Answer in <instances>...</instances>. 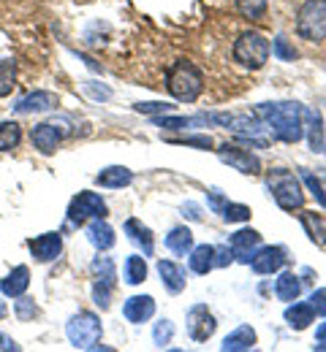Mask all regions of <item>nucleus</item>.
I'll return each mask as SVG.
<instances>
[{
  "instance_id": "f257e3e1",
  "label": "nucleus",
  "mask_w": 326,
  "mask_h": 352,
  "mask_svg": "<svg viewBox=\"0 0 326 352\" xmlns=\"http://www.w3.org/2000/svg\"><path fill=\"white\" fill-rule=\"evenodd\" d=\"M253 114L258 120L267 122V128L272 131L275 138H280L283 144H296L305 135V111L299 103H261L253 109Z\"/></svg>"
},
{
  "instance_id": "f03ea898",
  "label": "nucleus",
  "mask_w": 326,
  "mask_h": 352,
  "mask_svg": "<svg viewBox=\"0 0 326 352\" xmlns=\"http://www.w3.org/2000/svg\"><path fill=\"white\" fill-rule=\"evenodd\" d=\"M166 89L172 92L174 100L193 103L198 100L201 89H204V74L190 63V60H177L169 71H166Z\"/></svg>"
},
{
  "instance_id": "7ed1b4c3",
  "label": "nucleus",
  "mask_w": 326,
  "mask_h": 352,
  "mask_svg": "<svg viewBox=\"0 0 326 352\" xmlns=\"http://www.w3.org/2000/svg\"><path fill=\"white\" fill-rule=\"evenodd\" d=\"M267 190L272 192L275 204L283 212H299L305 204V190L302 182L285 168H272L267 174Z\"/></svg>"
},
{
  "instance_id": "20e7f679",
  "label": "nucleus",
  "mask_w": 326,
  "mask_h": 352,
  "mask_svg": "<svg viewBox=\"0 0 326 352\" xmlns=\"http://www.w3.org/2000/svg\"><path fill=\"white\" fill-rule=\"evenodd\" d=\"M272 54V44L267 41V36H261L258 30H245L236 41H234V60L242 65V68H250V71H258L267 65Z\"/></svg>"
},
{
  "instance_id": "39448f33",
  "label": "nucleus",
  "mask_w": 326,
  "mask_h": 352,
  "mask_svg": "<svg viewBox=\"0 0 326 352\" xmlns=\"http://www.w3.org/2000/svg\"><path fill=\"white\" fill-rule=\"evenodd\" d=\"M101 320L93 311H79L65 322V336L71 342L74 350H95L101 342Z\"/></svg>"
},
{
  "instance_id": "423d86ee",
  "label": "nucleus",
  "mask_w": 326,
  "mask_h": 352,
  "mask_svg": "<svg viewBox=\"0 0 326 352\" xmlns=\"http://www.w3.org/2000/svg\"><path fill=\"white\" fill-rule=\"evenodd\" d=\"M296 33L305 41L326 38V0H305L296 14Z\"/></svg>"
},
{
  "instance_id": "0eeeda50",
  "label": "nucleus",
  "mask_w": 326,
  "mask_h": 352,
  "mask_svg": "<svg viewBox=\"0 0 326 352\" xmlns=\"http://www.w3.org/2000/svg\"><path fill=\"white\" fill-rule=\"evenodd\" d=\"M95 276V285H93V298L98 309H109L112 304V293L117 287V268H114V261L112 258H95L93 265H90Z\"/></svg>"
},
{
  "instance_id": "6e6552de",
  "label": "nucleus",
  "mask_w": 326,
  "mask_h": 352,
  "mask_svg": "<svg viewBox=\"0 0 326 352\" xmlns=\"http://www.w3.org/2000/svg\"><path fill=\"white\" fill-rule=\"evenodd\" d=\"M106 201L98 195V192H90V190H82L77 192V198L71 201L68 206V225H85V222L95 220V217H106Z\"/></svg>"
},
{
  "instance_id": "1a4fd4ad",
  "label": "nucleus",
  "mask_w": 326,
  "mask_h": 352,
  "mask_svg": "<svg viewBox=\"0 0 326 352\" xmlns=\"http://www.w3.org/2000/svg\"><path fill=\"white\" fill-rule=\"evenodd\" d=\"M226 128H229L234 135L250 141V144H258V146H267V144H269V128H267V122L258 120L256 114H232Z\"/></svg>"
},
{
  "instance_id": "9d476101",
  "label": "nucleus",
  "mask_w": 326,
  "mask_h": 352,
  "mask_svg": "<svg viewBox=\"0 0 326 352\" xmlns=\"http://www.w3.org/2000/svg\"><path fill=\"white\" fill-rule=\"evenodd\" d=\"M218 157H221L226 166H232L234 171H239V174H247V176L261 174V163H258V157L250 155L247 149H239V146H232V144H223V146L218 149Z\"/></svg>"
},
{
  "instance_id": "9b49d317",
  "label": "nucleus",
  "mask_w": 326,
  "mask_h": 352,
  "mask_svg": "<svg viewBox=\"0 0 326 352\" xmlns=\"http://www.w3.org/2000/svg\"><path fill=\"white\" fill-rule=\"evenodd\" d=\"M218 322H215V314L204 304H196V307L187 309V333L193 342H207L212 333H215Z\"/></svg>"
},
{
  "instance_id": "f8f14e48",
  "label": "nucleus",
  "mask_w": 326,
  "mask_h": 352,
  "mask_svg": "<svg viewBox=\"0 0 326 352\" xmlns=\"http://www.w3.org/2000/svg\"><path fill=\"white\" fill-rule=\"evenodd\" d=\"M229 247H232V255L239 263H250V258L261 247V233L253 230V228H242L229 239Z\"/></svg>"
},
{
  "instance_id": "ddd939ff",
  "label": "nucleus",
  "mask_w": 326,
  "mask_h": 352,
  "mask_svg": "<svg viewBox=\"0 0 326 352\" xmlns=\"http://www.w3.org/2000/svg\"><path fill=\"white\" fill-rule=\"evenodd\" d=\"M28 250H30V255L39 263H52L63 252V236L60 233H41V236H36V239L28 241Z\"/></svg>"
},
{
  "instance_id": "4468645a",
  "label": "nucleus",
  "mask_w": 326,
  "mask_h": 352,
  "mask_svg": "<svg viewBox=\"0 0 326 352\" xmlns=\"http://www.w3.org/2000/svg\"><path fill=\"white\" fill-rule=\"evenodd\" d=\"M63 138H65L63 122H41V125H36L33 133H30L33 146H36L39 152H44V155H52V152L60 146Z\"/></svg>"
},
{
  "instance_id": "2eb2a0df",
  "label": "nucleus",
  "mask_w": 326,
  "mask_h": 352,
  "mask_svg": "<svg viewBox=\"0 0 326 352\" xmlns=\"http://www.w3.org/2000/svg\"><path fill=\"white\" fill-rule=\"evenodd\" d=\"M285 250L283 247H264V250H256V255L250 258L253 271L256 274H272V271H280L285 265Z\"/></svg>"
},
{
  "instance_id": "dca6fc26",
  "label": "nucleus",
  "mask_w": 326,
  "mask_h": 352,
  "mask_svg": "<svg viewBox=\"0 0 326 352\" xmlns=\"http://www.w3.org/2000/svg\"><path fill=\"white\" fill-rule=\"evenodd\" d=\"M54 106H57V95H54V92L36 89V92L25 95V98L14 106V111H17V114H41V111H49V109H54Z\"/></svg>"
},
{
  "instance_id": "f3484780",
  "label": "nucleus",
  "mask_w": 326,
  "mask_h": 352,
  "mask_svg": "<svg viewBox=\"0 0 326 352\" xmlns=\"http://www.w3.org/2000/svg\"><path fill=\"white\" fill-rule=\"evenodd\" d=\"M123 314H125L128 322L141 325V322H147V320L155 314V298H152V296H131V298L123 304Z\"/></svg>"
},
{
  "instance_id": "a211bd4d",
  "label": "nucleus",
  "mask_w": 326,
  "mask_h": 352,
  "mask_svg": "<svg viewBox=\"0 0 326 352\" xmlns=\"http://www.w3.org/2000/svg\"><path fill=\"white\" fill-rule=\"evenodd\" d=\"M88 241L93 244L98 252H106V250H112V247H114V241H117V236H114V228H112L109 222L103 220V217H95V220L88 222Z\"/></svg>"
},
{
  "instance_id": "6ab92c4d",
  "label": "nucleus",
  "mask_w": 326,
  "mask_h": 352,
  "mask_svg": "<svg viewBox=\"0 0 326 352\" xmlns=\"http://www.w3.org/2000/svg\"><path fill=\"white\" fill-rule=\"evenodd\" d=\"M28 287H30V271H28V265H17V268H11V274L0 282V293L8 296V298H19V296H25Z\"/></svg>"
},
{
  "instance_id": "aec40b11",
  "label": "nucleus",
  "mask_w": 326,
  "mask_h": 352,
  "mask_svg": "<svg viewBox=\"0 0 326 352\" xmlns=\"http://www.w3.org/2000/svg\"><path fill=\"white\" fill-rule=\"evenodd\" d=\"M131 182H134V171L125 168V166H109L95 176V184L106 187V190H120V187H128Z\"/></svg>"
},
{
  "instance_id": "412c9836",
  "label": "nucleus",
  "mask_w": 326,
  "mask_h": 352,
  "mask_svg": "<svg viewBox=\"0 0 326 352\" xmlns=\"http://www.w3.org/2000/svg\"><path fill=\"white\" fill-rule=\"evenodd\" d=\"M158 274H161V282L166 285L169 293H183L187 285L185 279V268L180 263H172V261H158Z\"/></svg>"
},
{
  "instance_id": "4be33fe9",
  "label": "nucleus",
  "mask_w": 326,
  "mask_h": 352,
  "mask_svg": "<svg viewBox=\"0 0 326 352\" xmlns=\"http://www.w3.org/2000/svg\"><path fill=\"white\" fill-rule=\"evenodd\" d=\"M256 342H258L256 331H253L250 325H239L236 331H232V333L223 339L221 350L223 352H245V350H253V347H256Z\"/></svg>"
},
{
  "instance_id": "5701e85b",
  "label": "nucleus",
  "mask_w": 326,
  "mask_h": 352,
  "mask_svg": "<svg viewBox=\"0 0 326 352\" xmlns=\"http://www.w3.org/2000/svg\"><path fill=\"white\" fill-rule=\"evenodd\" d=\"M125 233L131 236L134 244L141 247L144 258H152V252H155V239H152V230H150L147 225H141L139 220H128L125 222Z\"/></svg>"
},
{
  "instance_id": "b1692460",
  "label": "nucleus",
  "mask_w": 326,
  "mask_h": 352,
  "mask_svg": "<svg viewBox=\"0 0 326 352\" xmlns=\"http://www.w3.org/2000/svg\"><path fill=\"white\" fill-rule=\"evenodd\" d=\"M275 293H278L280 301H296L299 293H302V279L294 274V271H283L278 276V285H275Z\"/></svg>"
},
{
  "instance_id": "393cba45",
  "label": "nucleus",
  "mask_w": 326,
  "mask_h": 352,
  "mask_svg": "<svg viewBox=\"0 0 326 352\" xmlns=\"http://www.w3.org/2000/svg\"><path fill=\"white\" fill-rule=\"evenodd\" d=\"M316 320V311L310 309V304H291L285 309V322L294 328V331H305L310 328Z\"/></svg>"
},
{
  "instance_id": "a878e982",
  "label": "nucleus",
  "mask_w": 326,
  "mask_h": 352,
  "mask_svg": "<svg viewBox=\"0 0 326 352\" xmlns=\"http://www.w3.org/2000/svg\"><path fill=\"white\" fill-rule=\"evenodd\" d=\"M190 268L196 271V274H210L212 268H215V247L212 244H198V247H193V252H190Z\"/></svg>"
},
{
  "instance_id": "bb28decb",
  "label": "nucleus",
  "mask_w": 326,
  "mask_h": 352,
  "mask_svg": "<svg viewBox=\"0 0 326 352\" xmlns=\"http://www.w3.org/2000/svg\"><path fill=\"white\" fill-rule=\"evenodd\" d=\"M299 220L305 225V230H307V236H310V241L313 244H318V247H324L326 244V220L321 214H316V212H302L299 214Z\"/></svg>"
},
{
  "instance_id": "cd10ccee",
  "label": "nucleus",
  "mask_w": 326,
  "mask_h": 352,
  "mask_svg": "<svg viewBox=\"0 0 326 352\" xmlns=\"http://www.w3.org/2000/svg\"><path fill=\"white\" fill-rule=\"evenodd\" d=\"M305 111V109H302ZM305 117H307V122H310V128H307V133H310V149L313 152H324V117H321V111L318 109H307L305 111Z\"/></svg>"
},
{
  "instance_id": "c85d7f7f",
  "label": "nucleus",
  "mask_w": 326,
  "mask_h": 352,
  "mask_svg": "<svg viewBox=\"0 0 326 352\" xmlns=\"http://www.w3.org/2000/svg\"><path fill=\"white\" fill-rule=\"evenodd\" d=\"M166 247H169L174 255H185V252L193 250V233L187 230L185 225L172 228V233L166 236Z\"/></svg>"
},
{
  "instance_id": "c756f323",
  "label": "nucleus",
  "mask_w": 326,
  "mask_h": 352,
  "mask_svg": "<svg viewBox=\"0 0 326 352\" xmlns=\"http://www.w3.org/2000/svg\"><path fill=\"white\" fill-rule=\"evenodd\" d=\"M22 141V125L8 120V122H0V152H11L17 149Z\"/></svg>"
},
{
  "instance_id": "7c9ffc66",
  "label": "nucleus",
  "mask_w": 326,
  "mask_h": 352,
  "mask_svg": "<svg viewBox=\"0 0 326 352\" xmlns=\"http://www.w3.org/2000/svg\"><path fill=\"white\" fill-rule=\"evenodd\" d=\"M234 3H236L239 14L250 22H258L267 14V6H269V0H234Z\"/></svg>"
},
{
  "instance_id": "2f4dec72",
  "label": "nucleus",
  "mask_w": 326,
  "mask_h": 352,
  "mask_svg": "<svg viewBox=\"0 0 326 352\" xmlns=\"http://www.w3.org/2000/svg\"><path fill=\"white\" fill-rule=\"evenodd\" d=\"M17 87V63L14 60H0V98L11 95Z\"/></svg>"
},
{
  "instance_id": "473e14b6",
  "label": "nucleus",
  "mask_w": 326,
  "mask_h": 352,
  "mask_svg": "<svg viewBox=\"0 0 326 352\" xmlns=\"http://www.w3.org/2000/svg\"><path fill=\"white\" fill-rule=\"evenodd\" d=\"M144 279H147V263H144V258L131 255L125 261V282L128 285H141Z\"/></svg>"
},
{
  "instance_id": "72a5a7b5",
  "label": "nucleus",
  "mask_w": 326,
  "mask_h": 352,
  "mask_svg": "<svg viewBox=\"0 0 326 352\" xmlns=\"http://www.w3.org/2000/svg\"><path fill=\"white\" fill-rule=\"evenodd\" d=\"M152 339H155V347H169L172 344V339H174V322L172 320H161L158 325H155V331H152Z\"/></svg>"
},
{
  "instance_id": "f704fd0d",
  "label": "nucleus",
  "mask_w": 326,
  "mask_h": 352,
  "mask_svg": "<svg viewBox=\"0 0 326 352\" xmlns=\"http://www.w3.org/2000/svg\"><path fill=\"white\" fill-rule=\"evenodd\" d=\"M250 206H245V204H226L223 206V212H221V217L226 222H245L250 220Z\"/></svg>"
},
{
  "instance_id": "c9c22d12",
  "label": "nucleus",
  "mask_w": 326,
  "mask_h": 352,
  "mask_svg": "<svg viewBox=\"0 0 326 352\" xmlns=\"http://www.w3.org/2000/svg\"><path fill=\"white\" fill-rule=\"evenodd\" d=\"M14 314H17L22 322H28V320H33V317L39 314V307L33 304V298L19 296V298H17V304H14Z\"/></svg>"
},
{
  "instance_id": "e433bc0d",
  "label": "nucleus",
  "mask_w": 326,
  "mask_h": 352,
  "mask_svg": "<svg viewBox=\"0 0 326 352\" xmlns=\"http://www.w3.org/2000/svg\"><path fill=\"white\" fill-rule=\"evenodd\" d=\"M302 179H305V184L310 187V192L316 195L318 206H321V209H326V192H324V187H321V182H318V176H313L310 171H305V168H302Z\"/></svg>"
},
{
  "instance_id": "4c0bfd02",
  "label": "nucleus",
  "mask_w": 326,
  "mask_h": 352,
  "mask_svg": "<svg viewBox=\"0 0 326 352\" xmlns=\"http://www.w3.org/2000/svg\"><path fill=\"white\" fill-rule=\"evenodd\" d=\"M272 54H275V57H280L283 63H291V60H296V49L288 44L283 36L272 41Z\"/></svg>"
},
{
  "instance_id": "58836bf2",
  "label": "nucleus",
  "mask_w": 326,
  "mask_h": 352,
  "mask_svg": "<svg viewBox=\"0 0 326 352\" xmlns=\"http://www.w3.org/2000/svg\"><path fill=\"white\" fill-rule=\"evenodd\" d=\"M139 114H169V111H174V106L172 103H161V100H155V103H136L134 106Z\"/></svg>"
},
{
  "instance_id": "ea45409f",
  "label": "nucleus",
  "mask_w": 326,
  "mask_h": 352,
  "mask_svg": "<svg viewBox=\"0 0 326 352\" xmlns=\"http://www.w3.org/2000/svg\"><path fill=\"white\" fill-rule=\"evenodd\" d=\"M172 144H185V146L210 149V146H212V138H210V135H183V138H172Z\"/></svg>"
},
{
  "instance_id": "a19ab883",
  "label": "nucleus",
  "mask_w": 326,
  "mask_h": 352,
  "mask_svg": "<svg viewBox=\"0 0 326 352\" xmlns=\"http://www.w3.org/2000/svg\"><path fill=\"white\" fill-rule=\"evenodd\" d=\"M310 309H313L316 314H326V287L313 290V296H310Z\"/></svg>"
},
{
  "instance_id": "79ce46f5",
  "label": "nucleus",
  "mask_w": 326,
  "mask_h": 352,
  "mask_svg": "<svg viewBox=\"0 0 326 352\" xmlns=\"http://www.w3.org/2000/svg\"><path fill=\"white\" fill-rule=\"evenodd\" d=\"M232 261H234L232 247H215V265H218V268H226Z\"/></svg>"
},
{
  "instance_id": "37998d69",
  "label": "nucleus",
  "mask_w": 326,
  "mask_h": 352,
  "mask_svg": "<svg viewBox=\"0 0 326 352\" xmlns=\"http://www.w3.org/2000/svg\"><path fill=\"white\" fill-rule=\"evenodd\" d=\"M226 204H229V201H226L218 190H210V206H212L215 212H223V206H226Z\"/></svg>"
},
{
  "instance_id": "c03bdc74",
  "label": "nucleus",
  "mask_w": 326,
  "mask_h": 352,
  "mask_svg": "<svg viewBox=\"0 0 326 352\" xmlns=\"http://www.w3.org/2000/svg\"><path fill=\"white\" fill-rule=\"evenodd\" d=\"M85 89H88V92H90L93 98H98V100H109V98H112V92H109V89L95 87L93 82H88V85H85Z\"/></svg>"
},
{
  "instance_id": "a18cd8bd",
  "label": "nucleus",
  "mask_w": 326,
  "mask_h": 352,
  "mask_svg": "<svg viewBox=\"0 0 326 352\" xmlns=\"http://www.w3.org/2000/svg\"><path fill=\"white\" fill-rule=\"evenodd\" d=\"M17 350H19V344H17L11 336L0 333V352H17Z\"/></svg>"
},
{
  "instance_id": "49530a36",
  "label": "nucleus",
  "mask_w": 326,
  "mask_h": 352,
  "mask_svg": "<svg viewBox=\"0 0 326 352\" xmlns=\"http://www.w3.org/2000/svg\"><path fill=\"white\" fill-rule=\"evenodd\" d=\"M183 212L187 214V220H193V222L201 220V209H198L196 204H185V206H183Z\"/></svg>"
},
{
  "instance_id": "de8ad7c7",
  "label": "nucleus",
  "mask_w": 326,
  "mask_h": 352,
  "mask_svg": "<svg viewBox=\"0 0 326 352\" xmlns=\"http://www.w3.org/2000/svg\"><path fill=\"white\" fill-rule=\"evenodd\" d=\"M316 339H318V344H326V322L318 325V331H316Z\"/></svg>"
},
{
  "instance_id": "09e8293b",
  "label": "nucleus",
  "mask_w": 326,
  "mask_h": 352,
  "mask_svg": "<svg viewBox=\"0 0 326 352\" xmlns=\"http://www.w3.org/2000/svg\"><path fill=\"white\" fill-rule=\"evenodd\" d=\"M6 311H8V309H6V304H3V301H0V320H3V317H6Z\"/></svg>"
},
{
  "instance_id": "8fccbe9b",
  "label": "nucleus",
  "mask_w": 326,
  "mask_h": 352,
  "mask_svg": "<svg viewBox=\"0 0 326 352\" xmlns=\"http://www.w3.org/2000/svg\"><path fill=\"white\" fill-rule=\"evenodd\" d=\"M324 152H326V146H324Z\"/></svg>"
}]
</instances>
